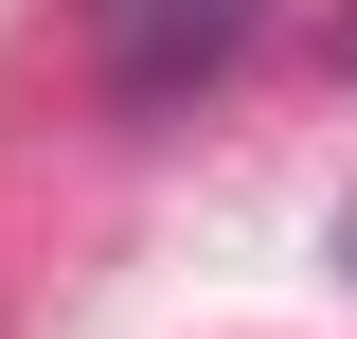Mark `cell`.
Wrapping results in <instances>:
<instances>
[{"mask_svg": "<svg viewBox=\"0 0 357 339\" xmlns=\"http://www.w3.org/2000/svg\"><path fill=\"white\" fill-rule=\"evenodd\" d=\"M250 18H268V0H89V54H107V89H126V107H178L197 72H232V54H250Z\"/></svg>", "mask_w": 357, "mask_h": 339, "instance_id": "1", "label": "cell"}]
</instances>
